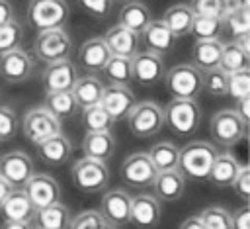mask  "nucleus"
<instances>
[{
	"label": "nucleus",
	"mask_w": 250,
	"mask_h": 229,
	"mask_svg": "<svg viewBox=\"0 0 250 229\" xmlns=\"http://www.w3.org/2000/svg\"><path fill=\"white\" fill-rule=\"evenodd\" d=\"M135 102L137 98H135V92L129 88V84H109L104 88L100 106L109 114L113 121H119L127 117Z\"/></svg>",
	"instance_id": "obj_15"
},
{
	"label": "nucleus",
	"mask_w": 250,
	"mask_h": 229,
	"mask_svg": "<svg viewBox=\"0 0 250 229\" xmlns=\"http://www.w3.org/2000/svg\"><path fill=\"white\" fill-rule=\"evenodd\" d=\"M70 51H72V39L64 27L41 29L33 41V55L45 65L59 59H66Z\"/></svg>",
	"instance_id": "obj_8"
},
{
	"label": "nucleus",
	"mask_w": 250,
	"mask_h": 229,
	"mask_svg": "<svg viewBox=\"0 0 250 229\" xmlns=\"http://www.w3.org/2000/svg\"><path fill=\"white\" fill-rule=\"evenodd\" d=\"M129 131L139 139H148L160 133L164 127V112L162 106L154 100L135 102L131 112L127 114Z\"/></svg>",
	"instance_id": "obj_3"
},
{
	"label": "nucleus",
	"mask_w": 250,
	"mask_h": 229,
	"mask_svg": "<svg viewBox=\"0 0 250 229\" xmlns=\"http://www.w3.org/2000/svg\"><path fill=\"white\" fill-rule=\"evenodd\" d=\"M150 186L154 190V196L160 202H176L182 198V194L186 190V176L178 168L160 170V172H156Z\"/></svg>",
	"instance_id": "obj_21"
},
{
	"label": "nucleus",
	"mask_w": 250,
	"mask_h": 229,
	"mask_svg": "<svg viewBox=\"0 0 250 229\" xmlns=\"http://www.w3.org/2000/svg\"><path fill=\"white\" fill-rule=\"evenodd\" d=\"M35 72V61L27 51L16 47L0 55V76L10 84H21Z\"/></svg>",
	"instance_id": "obj_10"
},
{
	"label": "nucleus",
	"mask_w": 250,
	"mask_h": 229,
	"mask_svg": "<svg viewBox=\"0 0 250 229\" xmlns=\"http://www.w3.org/2000/svg\"><path fill=\"white\" fill-rule=\"evenodd\" d=\"M105 74V78L109 80V84H129L133 80V72H131V59L129 57H119V55H111L102 70Z\"/></svg>",
	"instance_id": "obj_36"
},
{
	"label": "nucleus",
	"mask_w": 250,
	"mask_h": 229,
	"mask_svg": "<svg viewBox=\"0 0 250 229\" xmlns=\"http://www.w3.org/2000/svg\"><path fill=\"white\" fill-rule=\"evenodd\" d=\"M107 229H115V227H111V225H109V227H107Z\"/></svg>",
	"instance_id": "obj_58"
},
{
	"label": "nucleus",
	"mask_w": 250,
	"mask_h": 229,
	"mask_svg": "<svg viewBox=\"0 0 250 229\" xmlns=\"http://www.w3.org/2000/svg\"><path fill=\"white\" fill-rule=\"evenodd\" d=\"M150 162L154 164V168L160 170H172L178 168V157H180V147H176L170 141H158L154 143L148 151H146Z\"/></svg>",
	"instance_id": "obj_33"
},
{
	"label": "nucleus",
	"mask_w": 250,
	"mask_h": 229,
	"mask_svg": "<svg viewBox=\"0 0 250 229\" xmlns=\"http://www.w3.org/2000/svg\"><path fill=\"white\" fill-rule=\"evenodd\" d=\"M160 215H162V206L154 194L131 196L129 223H133L139 229H154L160 223Z\"/></svg>",
	"instance_id": "obj_16"
},
{
	"label": "nucleus",
	"mask_w": 250,
	"mask_h": 229,
	"mask_svg": "<svg viewBox=\"0 0 250 229\" xmlns=\"http://www.w3.org/2000/svg\"><path fill=\"white\" fill-rule=\"evenodd\" d=\"M156 168L145 151L131 153L121 164V178L133 188H148L156 176Z\"/></svg>",
	"instance_id": "obj_12"
},
{
	"label": "nucleus",
	"mask_w": 250,
	"mask_h": 229,
	"mask_svg": "<svg viewBox=\"0 0 250 229\" xmlns=\"http://www.w3.org/2000/svg\"><path fill=\"white\" fill-rule=\"evenodd\" d=\"M131 72L133 80L141 86H154L164 78L166 67L162 55L152 51H137L131 57Z\"/></svg>",
	"instance_id": "obj_11"
},
{
	"label": "nucleus",
	"mask_w": 250,
	"mask_h": 229,
	"mask_svg": "<svg viewBox=\"0 0 250 229\" xmlns=\"http://www.w3.org/2000/svg\"><path fill=\"white\" fill-rule=\"evenodd\" d=\"M201 92L209 96H227V72L219 67L201 72Z\"/></svg>",
	"instance_id": "obj_39"
},
{
	"label": "nucleus",
	"mask_w": 250,
	"mask_h": 229,
	"mask_svg": "<svg viewBox=\"0 0 250 229\" xmlns=\"http://www.w3.org/2000/svg\"><path fill=\"white\" fill-rule=\"evenodd\" d=\"M223 18L221 16H203V14H195L193 22H191V29L189 33L195 39H219L221 31H223Z\"/></svg>",
	"instance_id": "obj_34"
},
{
	"label": "nucleus",
	"mask_w": 250,
	"mask_h": 229,
	"mask_svg": "<svg viewBox=\"0 0 250 229\" xmlns=\"http://www.w3.org/2000/svg\"><path fill=\"white\" fill-rule=\"evenodd\" d=\"M232 229H250V207L244 204L234 213H230Z\"/></svg>",
	"instance_id": "obj_48"
},
{
	"label": "nucleus",
	"mask_w": 250,
	"mask_h": 229,
	"mask_svg": "<svg viewBox=\"0 0 250 229\" xmlns=\"http://www.w3.org/2000/svg\"><path fill=\"white\" fill-rule=\"evenodd\" d=\"M223 25L229 27L232 37L250 33V6H240L223 16Z\"/></svg>",
	"instance_id": "obj_38"
},
{
	"label": "nucleus",
	"mask_w": 250,
	"mask_h": 229,
	"mask_svg": "<svg viewBox=\"0 0 250 229\" xmlns=\"http://www.w3.org/2000/svg\"><path fill=\"white\" fill-rule=\"evenodd\" d=\"M104 88H105V84L96 74H84V76L76 78V82L72 86V94H74V98H76V102L82 110L86 106L100 104Z\"/></svg>",
	"instance_id": "obj_28"
},
{
	"label": "nucleus",
	"mask_w": 250,
	"mask_h": 229,
	"mask_svg": "<svg viewBox=\"0 0 250 229\" xmlns=\"http://www.w3.org/2000/svg\"><path fill=\"white\" fill-rule=\"evenodd\" d=\"M113 2H129V0H113Z\"/></svg>",
	"instance_id": "obj_56"
},
{
	"label": "nucleus",
	"mask_w": 250,
	"mask_h": 229,
	"mask_svg": "<svg viewBox=\"0 0 250 229\" xmlns=\"http://www.w3.org/2000/svg\"><path fill=\"white\" fill-rule=\"evenodd\" d=\"M221 49H223L221 39H195L191 49V65L197 67L201 72L219 67Z\"/></svg>",
	"instance_id": "obj_26"
},
{
	"label": "nucleus",
	"mask_w": 250,
	"mask_h": 229,
	"mask_svg": "<svg viewBox=\"0 0 250 229\" xmlns=\"http://www.w3.org/2000/svg\"><path fill=\"white\" fill-rule=\"evenodd\" d=\"M27 198L31 200L35 209H41L45 206H51L55 202H61V186L59 182L49 174H31V178L23 186Z\"/></svg>",
	"instance_id": "obj_18"
},
{
	"label": "nucleus",
	"mask_w": 250,
	"mask_h": 229,
	"mask_svg": "<svg viewBox=\"0 0 250 229\" xmlns=\"http://www.w3.org/2000/svg\"><path fill=\"white\" fill-rule=\"evenodd\" d=\"M180 229H205V227H203V223L197 215H191V217H186L180 223Z\"/></svg>",
	"instance_id": "obj_51"
},
{
	"label": "nucleus",
	"mask_w": 250,
	"mask_h": 229,
	"mask_svg": "<svg viewBox=\"0 0 250 229\" xmlns=\"http://www.w3.org/2000/svg\"><path fill=\"white\" fill-rule=\"evenodd\" d=\"M35 147H37L39 159L49 166H61L72 155V143L62 131L45 139V141H41V143H37Z\"/></svg>",
	"instance_id": "obj_22"
},
{
	"label": "nucleus",
	"mask_w": 250,
	"mask_h": 229,
	"mask_svg": "<svg viewBox=\"0 0 250 229\" xmlns=\"http://www.w3.org/2000/svg\"><path fill=\"white\" fill-rule=\"evenodd\" d=\"M70 176H72V182L74 186L80 190V192H86V194H96V192H102L107 188L109 184V168L104 160H96V159H80L72 164L70 168Z\"/></svg>",
	"instance_id": "obj_6"
},
{
	"label": "nucleus",
	"mask_w": 250,
	"mask_h": 229,
	"mask_svg": "<svg viewBox=\"0 0 250 229\" xmlns=\"http://www.w3.org/2000/svg\"><path fill=\"white\" fill-rule=\"evenodd\" d=\"M98 211L111 227L127 225L131 217V196L125 190H109L102 196V204Z\"/></svg>",
	"instance_id": "obj_17"
},
{
	"label": "nucleus",
	"mask_w": 250,
	"mask_h": 229,
	"mask_svg": "<svg viewBox=\"0 0 250 229\" xmlns=\"http://www.w3.org/2000/svg\"><path fill=\"white\" fill-rule=\"evenodd\" d=\"M76 78H78V69L68 57L53 61V63H47L45 70H43V76H41L45 92L72 90Z\"/></svg>",
	"instance_id": "obj_14"
},
{
	"label": "nucleus",
	"mask_w": 250,
	"mask_h": 229,
	"mask_svg": "<svg viewBox=\"0 0 250 229\" xmlns=\"http://www.w3.org/2000/svg\"><path fill=\"white\" fill-rule=\"evenodd\" d=\"M31 229H41V227H31Z\"/></svg>",
	"instance_id": "obj_57"
},
{
	"label": "nucleus",
	"mask_w": 250,
	"mask_h": 229,
	"mask_svg": "<svg viewBox=\"0 0 250 229\" xmlns=\"http://www.w3.org/2000/svg\"><path fill=\"white\" fill-rule=\"evenodd\" d=\"M189 8L193 14H203V16H221L225 10V0H191Z\"/></svg>",
	"instance_id": "obj_47"
},
{
	"label": "nucleus",
	"mask_w": 250,
	"mask_h": 229,
	"mask_svg": "<svg viewBox=\"0 0 250 229\" xmlns=\"http://www.w3.org/2000/svg\"><path fill=\"white\" fill-rule=\"evenodd\" d=\"M21 37H23V27L16 18L2 23L0 25V55L20 47Z\"/></svg>",
	"instance_id": "obj_42"
},
{
	"label": "nucleus",
	"mask_w": 250,
	"mask_h": 229,
	"mask_svg": "<svg viewBox=\"0 0 250 229\" xmlns=\"http://www.w3.org/2000/svg\"><path fill=\"white\" fill-rule=\"evenodd\" d=\"M234 43L246 53V55H250V33H246V35H240V37H234Z\"/></svg>",
	"instance_id": "obj_53"
},
{
	"label": "nucleus",
	"mask_w": 250,
	"mask_h": 229,
	"mask_svg": "<svg viewBox=\"0 0 250 229\" xmlns=\"http://www.w3.org/2000/svg\"><path fill=\"white\" fill-rule=\"evenodd\" d=\"M70 18V6L66 0H29L27 22L37 29L64 27Z\"/></svg>",
	"instance_id": "obj_4"
},
{
	"label": "nucleus",
	"mask_w": 250,
	"mask_h": 229,
	"mask_svg": "<svg viewBox=\"0 0 250 229\" xmlns=\"http://www.w3.org/2000/svg\"><path fill=\"white\" fill-rule=\"evenodd\" d=\"M82 151H84V157L105 162L115 151V137L109 129L86 131L84 141H82Z\"/></svg>",
	"instance_id": "obj_25"
},
{
	"label": "nucleus",
	"mask_w": 250,
	"mask_h": 229,
	"mask_svg": "<svg viewBox=\"0 0 250 229\" xmlns=\"http://www.w3.org/2000/svg\"><path fill=\"white\" fill-rule=\"evenodd\" d=\"M152 20V14L148 10L146 4H143L141 0H129L123 2L121 10H119V25L135 31L141 35V31L148 25V22Z\"/></svg>",
	"instance_id": "obj_27"
},
{
	"label": "nucleus",
	"mask_w": 250,
	"mask_h": 229,
	"mask_svg": "<svg viewBox=\"0 0 250 229\" xmlns=\"http://www.w3.org/2000/svg\"><path fill=\"white\" fill-rule=\"evenodd\" d=\"M0 229H31V221H4Z\"/></svg>",
	"instance_id": "obj_52"
},
{
	"label": "nucleus",
	"mask_w": 250,
	"mask_h": 229,
	"mask_svg": "<svg viewBox=\"0 0 250 229\" xmlns=\"http://www.w3.org/2000/svg\"><path fill=\"white\" fill-rule=\"evenodd\" d=\"M76 2L84 14H88L90 18H96V20L109 18L111 8H113V0H76Z\"/></svg>",
	"instance_id": "obj_45"
},
{
	"label": "nucleus",
	"mask_w": 250,
	"mask_h": 229,
	"mask_svg": "<svg viewBox=\"0 0 250 229\" xmlns=\"http://www.w3.org/2000/svg\"><path fill=\"white\" fill-rule=\"evenodd\" d=\"M193 10L189 8V4H174L164 12L162 22L168 25V29L174 33V37H184L189 35L191 29V22H193Z\"/></svg>",
	"instance_id": "obj_32"
},
{
	"label": "nucleus",
	"mask_w": 250,
	"mask_h": 229,
	"mask_svg": "<svg viewBox=\"0 0 250 229\" xmlns=\"http://www.w3.org/2000/svg\"><path fill=\"white\" fill-rule=\"evenodd\" d=\"M164 86L172 98H189L197 100L201 94V70L191 63L176 65L164 72Z\"/></svg>",
	"instance_id": "obj_7"
},
{
	"label": "nucleus",
	"mask_w": 250,
	"mask_h": 229,
	"mask_svg": "<svg viewBox=\"0 0 250 229\" xmlns=\"http://www.w3.org/2000/svg\"><path fill=\"white\" fill-rule=\"evenodd\" d=\"M21 129H23V135L33 145H37V143L61 133L62 131V121L57 119L45 106H35V108L27 110L23 114Z\"/></svg>",
	"instance_id": "obj_9"
},
{
	"label": "nucleus",
	"mask_w": 250,
	"mask_h": 229,
	"mask_svg": "<svg viewBox=\"0 0 250 229\" xmlns=\"http://www.w3.org/2000/svg\"><path fill=\"white\" fill-rule=\"evenodd\" d=\"M164 125L176 137H189L197 131L201 123V108L197 100L172 98L164 108Z\"/></svg>",
	"instance_id": "obj_2"
},
{
	"label": "nucleus",
	"mask_w": 250,
	"mask_h": 229,
	"mask_svg": "<svg viewBox=\"0 0 250 229\" xmlns=\"http://www.w3.org/2000/svg\"><path fill=\"white\" fill-rule=\"evenodd\" d=\"M10 192H12V186H10V184L0 176V206H2V202L6 200V196H8Z\"/></svg>",
	"instance_id": "obj_54"
},
{
	"label": "nucleus",
	"mask_w": 250,
	"mask_h": 229,
	"mask_svg": "<svg viewBox=\"0 0 250 229\" xmlns=\"http://www.w3.org/2000/svg\"><path fill=\"white\" fill-rule=\"evenodd\" d=\"M219 69H223L227 74L229 72H234V70L250 69V55H246L234 41L232 43H223Z\"/></svg>",
	"instance_id": "obj_35"
},
{
	"label": "nucleus",
	"mask_w": 250,
	"mask_h": 229,
	"mask_svg": "<svg viewBox=\"0 0 250 229\" xmlns=\"http://www.w3.org/2000/svg\"><path fill=\"white\" fill-rule=\"evenodd\" d=\"M45 108L61 121L70 119L78 114L80 106L72 94V90H61V92H45Z\"/></svg>",
	"instance_id": "obj_30"
},
{
	"label": "nucleus",
	"mask_w": 250,
	"mask_h": 229,
	"mask_svg": "<svg viewBox=\"0 0 250 229\" xmlns=\"http://www.w3.org/2000/svg\"><path fill=\"white\" fill-rule=\"evenodd\" d=\"M238 168H240V162L236 160L234 155L230 153H219L211 164V170H209V176L207 180L213 182L215 186L219 188H225V186H230L234 176L238 174Z\"/></svg>",
	"instance_id": "obj_29"
},
{
	"label": "nucleus",
	"mask_w": 250,
	"mask_h": 229,
	"mask_svg": "<svg viewBox=\"0 0 250 229\" xmlns=\"http://www.w3.org/2000/svg\"><path fill=\"white\" fill-rule=\"evenodd\" d=\"M219 155L217 147L207 141H189L180 149L178 170L189 180H207L211 164Z\"/></svg>",
	"instance_id": "obj_1"
},
{
	"label": "nucleus",
	"mask_w": 250,
	"mask_h": 229,
	"mask_svg": "<svg viewBox=\"0 0 250 229\" xmlns=\"http://www.w3.org/2000/svg\"><path fill=\"white\" fill-rule=\"evenodd\" d=\"M230 186H232L234 194H236L244 204L250 200V168H248L246 164H240L238 174L234 176V180H232Z\"/></svg>",
	"instance_id": "obj_46"
},
{
	"label": "nucleus",
	"mask_w": 250,
	"mask_h": 229,
	"mask_svg": "<svg viewBox=\"0 0 250 229\" xmlns=\"http://www.w3.org/2000/svg\"><path fill=\"white\" fill-rule=\"evenodd\" d=\"M0 211L6 221H31L35 215V207L23 188H12V192L2 202Z\"/></svg>",
	"instance_id": "obj_24"
},
{
	"label": "nucleus",
	"mask_w": 250,
	"mask_h": 229,
	"mask_svg": "<svg viewBox=\"0 0 250 229\" xmlns=\"http://www.w3.org/2000/svg\"><path fill=\"white\" fill-rule=\"evenodd\" d=\"M205 229H232L230 211L221 206H209L197 215Z\"/></svg>",
	"instance_id": "obj_40"
},
{
	"label": "nucleus",
	"mask_w": 250,
	"mask_h": 229,
	"mask_svg": "<svg viewBox=\"0 0 250 229\" xmlns=\"http://www.w3.org/2000/svg\"><path fill=\"white\" fill-rule=\"evenodd\" d=\"M109 225L98 209H84L78 215L70 217L68 229H107Z\"/></svg>",
	"instance_id": "obj_43"
},
{
	"label": "nucleus",
	"mask_w": 250,
	"mask_h": 229,
	"mask_svg": "<svg viewBox=\"0 0 250 229\" xmlns=\"http://www.w3.org/2000/svg\"><path fill=\"white\" fill-rule=\"evenodd\" d=\"M236 104H234V112L238 114V117L244 121V123H248V117H250V96H244V98H240V100H234Z\"/></svg>",
	"instance_id": "obj_49"
},
{
	"label": "nucleus",
	"mask_w": 250,
	"mask_h": 229,
	"mask_svg": "<svg viewBox=\"0 0 250 229\" xmlns=\"http://www.w3.org/2000/svg\"><path fill=\"white\" fill-rule=\"evenodd\" d=\"M242 4H246V6H250V0H242Z\"/></svg>",
	"instance_id": "obj_55"
},
{
	"label": "nucleus",
	"mask_w": 250,
	"mask_h": 229,
	"mask_svg": "<svg viewBox=\"0 0 250 229\" xmlns=\"http://www.w3.org/2000/svg\"><path fill=\"white\" fill-rule=\"evenodd\" d=\"M227 94L232 100L250 96V69H242L227 74Z\"/></svg>",
	"instance_id": "obj_41"
},
{
	"label": "nucleus",
	"mask_w": 250,
	"mask_h": 229,
	"mask_svg": "<svg viewBox=\"0 0 250 229\" xmlns=\"http://www.w3.org/2000/svg\"><path fill=\"white\" fill-rule=\"evenodd\" d=\"M246 127L234 110H219L209 121V133L215 147H234L246 137Z\"/></svg>",
	"instance_id": "obj_5"
},
{
	"label": "nucleus",
	"mask_w": 250,
	"mask_h": 229,
	"mask_svg": "<svg viewBox=\"0 0 250 229\" xmlns=\"http://www.w3.org/2000/svg\"><path fill=\"white\" fill-rule=\"evenodd\" d=\"M20 119L10 106H0V143L10 141L18 133Z\"/></svg>",
	"instance_id": "obj_44"
},
{
	"label": "nucleus",
	"mask_w": 250,
	"mask_h": 229,
	"mask_svg": "<svg viewBox=\"0 0 250 229\" xmlns=\"http://www.w3.org/2000/svg\"><path fill=\"white\" fill-rule=\"evenodd\" d=\"M33 219H35V227H41V229H68L70 211L64 204L55 202L51 206L35 209Z\"/></svg>",
	"instance_id": "obj_31"
},
{
	"label": "nucleus",
	"mask_w": 250,
	"mask_h": 229,
	"mask_svg": "<svg viewBox=\"0 0 250 229\" xmlns=\"http://www.w3.org/2000/svg\"><path fill=\"white\" fill-rule=\"evenodd\" d=\"M33 174V160L23 151H10L0 157V176L12 188H23Z\"/></svg>",
	"instance_id": "obj_13"
},
{
	"label": "nucleus",
	"mask_w": 250,
	"mask_h": 229,
	"mask_svg": "<svg viewBox=\"0 0 250 229\" xmlns=\"http://www.w3.org/2000/svg\"><path fill=\"white\" fill-rule=\"evenodd\" d=\"M14 18H16L14 16V6L8 0H0V25L10 22V20H14Z\"/></svg>",
	"instance_id": "obj_50"
},
{
	"label": "nucleus",
	"mask_w": 250,
	"mask_h": 229,
	"mask_svg": "<svg viewBox=\"0 0 250 229\" xmlns=\"http://www.w3.org/2000/svg\"><path fill=\"white\" fill-rule=\"evenodd\" d=\"M115 121L109 117V114L100 106H86L82 108V125L86 127V131H104V129H111Z\"/></svg>",
	"instance_id": "obj_37"
},
{
	"label": "nucleus",
	"mask_w": 250,
	"mask_h": 229,
	"mask_svg": "<svg viewBox=\"0 0 250 229\" xmlns=\"http://www.w3.org/2000/svg\"><path fill=\"white\" fill-rule=\"evenodd\" d=\"M102 37H104V41H105V45H107L111 55L129 57L131 59L137 51H141V35L131 31V29H127V27H123V25H119V23L111 25L105 31V35H102Z\"/></svg>",
	"instance_id": "obj_20"
},
{
	"label": "nucleus",
	"mask_w": 250,
	"mask_h": 229,
	"mask_svg": "<svg viewBox=\"0 0 250 229\" xmlns=\"http://www.w3.org/2000/svg\"><path fill=\"white\" fill-rule=\"evenodd\" d=\"M174 33L162 20H150L148 25L141 31V43L146 45V51H152L156 55H166L174 47Z\"/></svg>",
	"instance_id": "obj_23"
},
{
	"label": "nucleus",
	"mask_w": 250,
	"mask_h": 229,
	"mask_svg": "<svg viewBox=\"0 0 250 229\" xmlns=\"http://www.w3.org/2000/svg\"><path fill=\"white\" fill-rule=\"evenodd\" d=\"M111 57L104 37H90L78 49V65L86 74H100Z\"/></svg>",
	"instance_id": "obj_19"
}]
</instances>
